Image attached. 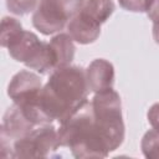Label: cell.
<instances>
[{"mask_svg":"<svg viewBox=\"0 0 159 159\" xmlns=\"http://www.w3.org/2000/svg\"><path fill=\"white\" fill-rule=\"evenodd\" d=\"M24 31L22 25L15 17L5 16L1 20V31H0V43L2 47H7L21 32Z\"/></svg>","mask_w":159,"mask_h":159,"instance_id":"4fadbf2b","label":"cell"},{"mask_svg":"<svg viewBox=\"0 0 159 159\" xmlns=\"http://www.w3.org/2000/svg\"><path fill=\"white\" fill-rule=\"evenodd\" d=\"M140 148L145 158L159 159V130L154 128L148 130L142 138Z\"/></svg>","mask_w":159,"mask_h":159,"instance_id":"5bb4252c","label":"cell"},{"mask_svg":"<svg viewBox=\"0 0 159 159\" xmlns=\"http://www.w3.org/2000/svg\"><path fill=\"white\" fill-rule=\"evenodd\" d=\"M153 39L159 45V19L153 21Z\"/></svg>","mask_w":159,"mask_h":159,"instance_id":"ffe728a7","label":"cell"},{"mask_svg":"<svg viewBox=\"0 0 159 159\" xmlns=\"http://www.w3.org/2000/svg\"><path fill=\"white\" fill-rule=\"evenodd\" d=\"M91 104L94 120L111 152L116 150L124 139V123L119 94L112 88L97 92Z\"/></svg>","mask_w":159,"mask_h":159,"instance_id":"3957f363","label":"cell"},{"mask_svg":"<svg viewBox=\"0 0 159 159\" xmlns=\"http://www.w3.org/2000/svg\"><path fill=\"white\" fill-rule=\"evenodd\" d=\"M68 35L73 41L87 45L94 42L101 34V24L80 10L67 24Z\"/></svg>","mask_w":159,"mask_h":159,"instance_id":"ba28073f","label":"cell"},{"mask_svg":"<svg viewBox=\"0 0 159 159\" xmlns=\"http://www.w3.org/2000/svg\"><path fill=\"white\" fill-rule=\"evenodd\" d=\"M86 78L89 91L94 93L112 88L114 82V67L104 58L93 60L86 70Z\"/></svg>","mask_w":159,"mask_h":159,"instance_id":"9c48e42d","label":"cell"},{"mask_svg":"<svg viewBox=\"0 0 159 159\" xmlns=\"http://www.w3.org/2000/svg\"><path fill=\"white\" fill-rule=\"evenodd\" d=\"M40 42L39 37L31 31H22L6 48L10 56L17 62H25L31 51Z\"/></svg>","mask_w":159,"mask_h":159,"instance_id":"30bf717a","label":"cell"},{"mask_svg":"<svg viewBox=\"0 0 159 159\" xmlns=\"http://www.w3.org/2000/svg\"><path fill=\"white\" fill-rule=\"evenodd\" d=\"M35 127L36 125L25 116L24 111L17 104L14 103L9 107L2 117L0 130L1 158H11L12 144L17 139L27 135Z\"/></svg>","mask_w":159,"mask_h":159,"instance_id":"5b68a950","label":"cell"},{"mask_svg":"<svg viewBox=\"0 0 159 159\" xmlns=\"http://www.w3.org/2000/svg\"><path fill=\"white\" fill-rule=\"evenodd\" d=\"M58 147L57 129L51 123L42 124L12 144L11 158H47L57 150Z\"/></svg>","mask_w":159,"mask_h":159,"instance_id":"277c9868","label":"cell"},{"mask_svg":"<svg viewBox=\"0 0 159 159\" xmlns=\"http://www.w3.org/2000/svg\"><path fill=\"white\" fill-rule=\"evenodd\" d=\"M57 133L60 147L70 148L75 158H106L111 153L94 120L92 104L88 99L60 123Z\"/></svg>","mask_w":159,"mask_h":159,"instance_id":"7a4b0ae2","label":"cell"},{"mask_svg":"<svg viewBox=\"0 0 159 159\" xmlns=\"http://www.w3.org/2000/svg\"><path fill=\"white\" fill-rule=\"evenodd\" d=\"M68 19L56 7L55 4L47 0H40L37 9L32 15V25L42 35H52L62 30Z\"/></svg>","mask_w":159,"mask_h":159,"instance_id":"52a82bcc","label":"cell"},{"mask_svg":"<svg viewBox=\"0 0 159 159\" xmlns=\"http://www.w3.org/2000/svg\"><path fill=\"white\" fill-rule=\"evenodd\" d=\"M118 2L127 11L145 12L149 6L150 0H118Z\"/></svg>","mask_w":159,"mask_h":159,"instance_id":"e0dca14e","label":"cell"},{"mask_svg":"<svg viewBox=\"0 0 159 159\" xmlns=\"http://www.w3.org/2000/svg\"><path fill=\"white\" fill-rule=\"evenodd\" d=\"M145 12L152 21L158 20L159 19V0H150L149 6Z\"/></svg>","mask_w":159,"mask_h":159,"instance_id":"d6986e66","label":"cell"},{"mask_svg":"<svg viewBox=\"0 0 159 159\" xmlns=\"http://www.w3.org/2000/svg\"><path fill=\"white\" fill-rule=\"evenodd\" d=\"M47 1L55 4L70 21L77 12H80L86 0H47Z\"/></svg>","mask_w":159,"mask_h":159,"instance_id":"2e32d148","label":"cell"},{"mask_svg":"<svg viewBox=\"0 0 159 159\" xmlns=\"http://www.w3.org/2000/svg\"><path fill=\"white\" fill-rule=\"evenodd\" d=\"M88 91L86 71L78 66H66L51 73L34 104L20 108L35 125L53 120L62 123L87 101Z\"/></svg>","mask_w":159,"mask_h":159,"instance_id":"6da1fadb","label":"cell"},{"mask_svg":"<svg viewBox=\"0 0 159 159\" xmlns=\"http://www.w3.org/2000/svg\"><path fill=\"white\" fill-rule=\"evenodd\" d=\"M114 9L113 0H86L81 11L102 25L109 19Z\"/></svg>","mask_w":159,"mask_h":159,"instance_id":"7c38bea8","label":"cell"},{"mask_svg":"<svg viewBox=\"0 0 159 159\" xmlns=\"http://www.w3.org/2000/svg\"><path fill=\"white\" fill-rule=\"evenodd\" d=\"M39 2V0H6V6L15 15H26L35 11Z\"/></svg>","mask_w":159,"mask_h":159,"instance_id":"9a60e30c","label":"cell"},{"mask_svg":"<svg viewBox=\"0 0 159 159\" xmlns=\"http://www.w3.org/2000/svg\"><path fill=\"white\" fill-rule=\"evenodd\" d=\"M147 118H148V122L150 123V125L154 129L159 130V103H154L149 108V111L147 113Z\"/></svg>","mask_w":159,"mask_h":159,"instance_id":"ac0fdd59","label":"cell"},{"mask_svg":"<svg viewBox=\"0 0 159 159\" xmlns=\"http://www.w3.org/2000/svg\"><path fill=\"white\" fill-rule=\"evenodd\" d=\"M50 45L56 55V61H57L56 70L70 66V63L75 57V50H76L73 39L68 34H58L50 40Z\"/></svg>","mask_w":159,"mask_h":159,"instance_id":"8fae6325","label":"cell"},{"mask_svg":"<svg viewBox=\"0 0 159 159\" xmlns=\"http://www.w3.org/2000/svg\"><path fill=\"white\" fill-rule=\"evenodd\" d=\"M42 82L40 77L31 71H20L11 78L7 86V94L19 107L34 104L41 93Z\"/></svg>","mask_w":159,"mask_h":159,"instance_id":"8992f818","label":"cell"}]
</instances>
